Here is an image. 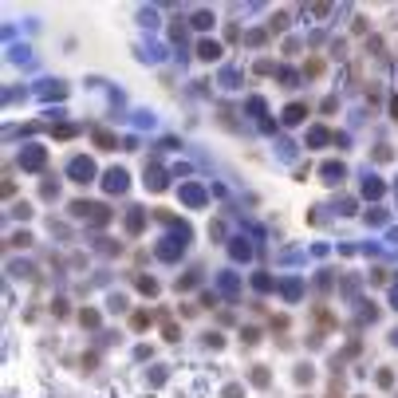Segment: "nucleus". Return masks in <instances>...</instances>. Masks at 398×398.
Masks as SVG:
<instances>
[]
</instances>
